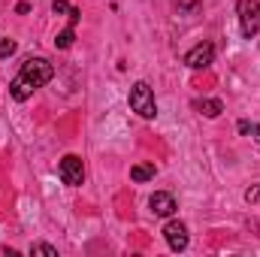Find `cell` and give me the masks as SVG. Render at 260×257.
<instances>
[{"mask_svg": "<svg viewBox=\"0 0 260 257\" xmlns=\"http://www.w3.org/2000/svg\"><path fill=\"white\" fill-rule=\"evenodd\" d=\"M130 109L142 118H154L157 115V103H154V91L148 88V82H136L130 88Z\"/></svg>", "mask_w": 260, "mask_h": 257, "instance_id": "6da1fadb", "label": "cell"}, {"mask_svg": "<svg viewBox=\"0 0 260 257\" xmlns=\"http://www.w3.org/2000/svg\"><path fill=\"white\" fill-rule=\"evenodd\" d=\"M236 12H239V27L248 40L260 34V0H239Z\"/></svg>", "mask_w": 260, "mask_h": 257, "instance_id": "7a4b0ae2", "label": "cell"}, {"mask_svg": "<svg viewBox=\"0 0 260 257\" xmlns=\"http://www.w3.org/2000/svg\"><path fill=\"white\" fill-rule=\"evenodd\" d=\"M21 76H24L27 82H34V88H43L46 82H52L55 67L49 64L46 58H27V61L21 64Z\"/></svg>", "mask_w": 260, "mask_h": 257, "instance_id": "3957f363", "label": "cell"}, {"mask_svg": "<svg viewBox=\"0 0 260 257\" xmlns=\"http://www.w3.org/2000/svg\"><path fill=\"white\" fill-rule=\"evenodd\" d=\"M58 173H61V182L70 188H79L85 182V167H82V157H76V154H67L58 167Z\"/></svg>", "mask_w": 260, "mask_h": 257, "instance_id": "277c9868", "label": "cell"}, {"mask_svg": "<svg viewBox=\"0 0 260 257\" xmlns=\"http://www.w3.org/2000/svg\"><path fill=\"white\" fill-rule=\"evenodd\" d=\"M164 239H167V245H170L173 251H185V248H188V227H185L182 221H170V224L164 227Z\"/></svg>", "mask_w": 260, "mask_h": 257, "instance_id": "5b68a950", "label": "cell"}, {"mask_svg": "<svg viewBox=\"0 0 260 257\" xmlns=\"http://www.w3.org/2000/svg\"><path fill=\"white\" fill-rule=\"evenodd\" d=\"M212 61H215V46L212 43H200V46H194L185 55V64L191 67V70H203V67H209Z\"/></svg>", "mask_w": 260, "mask_h": 257, "instance_id": "8992f818", "label": "cell"}, {"mask_svg": "<svg viewBox=\"0 0 260 257\" xmlns=\"http://www.w3.org/2000/svg\"><path fill=\"white\" fill-rule=\"evenodd\" d=\"M148 206H151V212H154L157 218H170V215L176 212V200H173V194H167V191L151 194Z\"/></svg>", "mask_w": 260, "mask_h": 257, "instance_id": "52a82bcc", "label": "cell"}, {"mask_svg": "<svg viewBox=\"0 0 260 257\" xmlns=\"http://www.w3.org/2000/svg\"><path fill=\"white\" fill-rule=\"evenodd\" d=\"M34 91H37V88H34V82H27V79H24L21 73H18V76L12 79V85H9V94H12L15 100H27V97H30Z\"/></svg>", "mask_w": 260, "mask_h": 257, "instance_id": "ba28073f", "label": "cell"}, {"mask_svg": "<svg viewBox=\"0 0 260 257\" xmlns=\"http://www.w3.org/2000/svg\"><path fill=\"white\" fill-rule=\"evenodd\" d=\"M194 109L200 112V115H206V118H218L221 112H224V103L221 100H194Z\"/></svg>", "mask_w": 260, "mask_h": 257, "instance_id": "9c48e42d", "label": "cell"}, {"mask_svg": "<svg viewBox=\"0 0 260 257\" xmlns=\"http://www.w3.org/2000/svg\"><path fill=\"white\" fill-rule=\"evenodd\" d=\"M154 164H136V167H130V179L133 182H151L154 179Z\"/></svg>", "mask_w": 260, "mask_h": 257, "instance_id": "30bf717a", "label": "cell"}, {"mask_svg": "<svg viewBox=\"0 0 260 257\" xmlns=\"http://www.w3.org/2000/svg\"><path fill=\"white\" fill-rule=\"evenodd\" d=\"M73 40H76V34H73V24H70V27H64V30L55 37V46H58V49H70Z\"/></svg>", "mask_w": 260, "mask_h": 257, "instance_id": "8fae6325", "label": "cell"}, {"mask_svg": "<svg viewBox=\"0 0 260 257\" xmlns=\"http://www.w3.org/2000/svg\"><path fill=\"white\" fill-rule=\"evenodd\" d=\"M236 130H239V133H245V136H251L254 142H260V124H254V121H239Z\"/></svg>", "mask_w": 260, "mask_h": 257, "instance_id": "7c38bea8", "label": "cell"}, {"mask_svg": "<svg viewBox=\"0 0 260 257\" xmlns=\"http://www.w3.org/2000/svg\"><path fill=\"white\" fill-rule=\"evenodd\" d=\"M30 254H43V257H58V248H55V245H46V242H40V245H34V248H30Z\"/></svg>", "mask_w": 260, "mask_h": 257, "instance_id": "4fadbf2b", "label": "cell"}, {"mask_svg": "<svg viewBox=\"0 0 260 257\" xmlns=\"http://www.w3.org/2000/svg\"><path fill=\"white\" fill-rule=\"evenodd\" d=\"M15 55V40H0V58Z\"/></svg>", "mask_w": 260, "mask_h": 257, "instance_id": "5bb4252c", "label": "cell"}, {"mask_svg": "<svg viewBox=\"0 0 260 257\" xmlns=\"http://www.w3.org/2000/svg\"><path fill=\"white\" fill-rule=\"evenodd\" d=\"M245 203H251V206L260 203V182H257V185H251V188L245 191Z\"/></svg>", "mask_w": 260, "mask_h": 257, "instance_id": "9a60e30c", "label": "cell"}, {"mask_svg": "<svg viewBox=\"0 0 260 257\" xmlns=\"http://www.w3.org/2000/svg\"><path fill=\"white\" fill-rule=\"evenodd\" d=\"M188 9H197V0H179V12H188Z\"/></svg>", "mask_w": 260, "mask_h": 257, "instance_id": "2e32d148", "label": "cell"}, {"mask_svg": "<svg viewBox=\"0 0 260 257\" xmlns=\"http://www.w3.org/2000/svg\"><path fill=\"white\" fill-rule=\"evenodd\" d=\"M52 9H55L58 15H61V12H70V6H67V0H55V3H52Z\"/></svg>", "mask_w": 260, "mask_h": 257, "instance_id": "e0dca14e", "label": "cell"}, {"mask_svg": "<svg viewBox=\"0 0 260 257\" xmlns=\"http://www.w3.org/2000/svg\"><path fill=\"white\" fill-rule=\"evenodd\" d=\"M67 15H70V24H76V21H79V18H82V12H79V9H76V6H70V12H67Z\"/></svg>", "mask_w": 260, "mask_h": 257, "instance_id": "ac0fdd59", "label": "cell"}, {"mask_svg": "<svg viewBox=\"0 0 260 257\" xmlns=\"http://www.w3.org/2000/svg\"><path fill=\"white\" fill-rule=\"evenodd\" d=\"M15 12H18V15H24V12H30V3H18V6H15Z\"/></svg>", "mask_w": 260, "mask_h": 257, "instance_id": "d6986e66", "label": "cell"}]
</instances>
